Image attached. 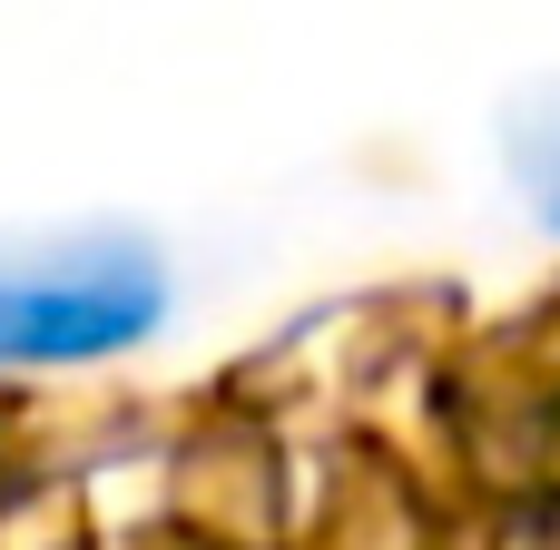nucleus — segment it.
<instances>
[{"label":"nucleus","instance_id":"f03ea898","mask_svg":"<svg viewBox=\"0 0 560 550\" xmlns=\"http://www.w3.org/2000/svg\"><path fill=\"white\" fill-rule=\"evenodd\" d=\"M512 157H522V197L560 226V98H541V108L512 128Z\"/></svg>","mask_w":560,"mask_h":550},{"label":"nucleus","instance_id":"f257e3e1","mask_svg":"<svg viewBox=\"0 0 560 550\" xmlns=\"http://www.w3.org/2000/svg\"><path fill=\"white\" fill-rule=\"evenodd\" d=\"M167 315V266L128 226L0 246V364H89Z\"/></svg>","mask_w":560,"mask_h":550}]
</instances>
